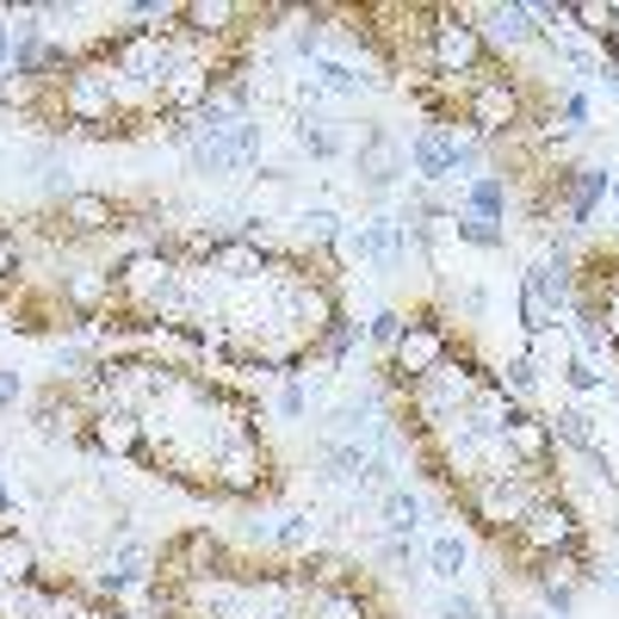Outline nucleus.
<instances>
[{
	"label": "nucleus",
	"instance_id": "obj_20",
	"mask_svg": "<svg viewBox=\"0 0 619 619\" xmlns=\"http://www.w3.org/2000/svg\"><path fill=\"white\" fill-rule=\"evenodd\" d=\"M230 155H235V168H254V161H261V143H266V124L254 118V112H248V118H235L230 124Z\"/></svg>",
	"mask_w": 619,
	"mask_h": 619
},
{
	"label": "nucleus",
	"instance_id": "obj_3",
	"mask_svg": "<svg viewBox=\"0 0 619 619\" xmlns=\"http://www.w3.org/2000/svg\"><path fill=\"white\" fill-rule=\"evenodd\" d=\"M447 347H452L447 323H440L433 310H421L416 323L402 328V340H397V366L416 371V378H421V371H440V366H447Z\"/></svg>",
	"mask_w": 619,
	"mask_h": 619
},
{
	"label": "nucleus",
	"instance_id": "obj_32",
	"mask_svg": "<svg viewBox=\"0 0 619 619\" xmlns=\"http://www.w3.org/2000/svg\"><path fill=\"white\" fill-rule=\"evenodd\" d=\"M440 619H483V607L471 601L464 588H447V595H440Z\"/></svg>",
	"mask_w": 619,
	"mask_h": 619
},
{
	"label": "nucleus",
	"instance_id": "obj_35",
	"mask_svg": "<svg viewBox=\"0 0 619 619\" xmlns=\"http://www.w3.org/2000/svg\"><path fill=\"white\" fill-rule=\"evenodd\" d=\"M19 397H25V385H19V371H0V409H13Z\"/></svg>",
	"mask_w": 619,
	"mask_h": 619
},
{
	"label": "nucleus",
	"instance_id": "obj_6",
	"mask_svg": "<svg viewBox=\"0 0 619 619\" xmlns=\"http://www.w3.org/2000/svg\"><path fill=\"white\" fill-rule=\"evenodd\" d=\"M409 168H416L421 186L452 180V130H447V124H428V130L409 143Z\"/></svg>",
	"mask_w": 619,
	"mask_h": 619
},
{
	"label": "nucleus",
	"instance_id": "obj_41",
	"mask_svg": "<svg viewBox=\"0 0 619 619\" xmlns=\"http://www.w3.org/2000/svg\"><path fill=\"white\" fill-rule=\"evenodd\" d=\"M112 619H124V613H112Z\"/></svg>",
	"mask_w": 619,
	"mask_h": 619
},
{
	"label": "nucleus",
	"instance_id": "obj_30",
	"mask_svg": "<svg viewBox=\"0 0 619 619\" xmlns=\"http://www.w3.org/2000/svg\"><path fill=\"white\" fill-rule=\"evenodd\" d=\"M402 328H409V323H402L397 310H378V316L366 323V340H371V347H397V340H402Z\"/></svg>",
	"mask_w": 619,
	"mask_h": 619
},
{
	"label": "nucleus",
	"instance_id": "obj_31",
	"mask_svg": "<svg viewBox=\"0 0 619 619\" xmlns=\"http://www.w3.org/2000/svg\"><path fill=\"white\" fill-rule=\"evenodd\" d=\"M564 385H570L576 397H588V390H601V371H595V359H583V354H576L570 366H564Z\"/></svg>",
	"mask_w": 619,
	"mask_h": 619
},
{
	"label": "nucleus",
	"instance_id": "obj_27",
	"mask_svg": "<svg viewBox=\"0 0 619 619\" xmlns=\"http://www.w3.org/2000/svg\"><path fill=\"white\" fill-rule=\"evenodd\" d=\"M495 385H502V390H521V397H539V359H533V354H514L508 359V366H502V378H495Z\"/></svg>",
	"mask_w": 619,
	"mask_h": 619
},
{
	"label": "nucleus",
	"instance_id": "obj_33",
	"mask_svg": "<svg viewBox=\"0 0 619 619\" xmlns=\"http://www.w3.org/2000/svg\"><path fill=\"white\" fill-rule=\"evenodd\" d=\"M279 416H285V421H304V416H310V390L297 385V378L279 390Z\"/></svg>",
	"mask_w": 619,
	"mask_h": 619
},
{
	"label": "nucleus",
	"instance_id": "obj_13",
	"mask_svg": "<svg viewBox=\"0 0 619 619\" xmlns=\"http://www.w3.org/2000/svg\"><path fill=\"white\" fill-rule=\"evenodd\" d=\"M359 235H366V261H378V266L402 261V217H366Z\"/></svg>",
	"mask_w": 619,
	"mask_h": 619
},
{
	"label": "nucleus",
	"instance_id": "obj_28",
	"mask_svg": "<svg viewBox=\"0 0 619 619\" xmlns=\"http://www.w3.org/2000/svg\"><path fill=\"white\" fill-rule=\"evenodd\" d=\"M297 223H304V235H310V242H340V230H347L335 204H310V211L297 217Z\"/></svg>",
	"mask_w": 619,
	"mask_h": 619
},
{
	"label": "nucleus",
	"instance_id": "obj_16",
	"mask_svg": "<svg viewBox=\"0 0 619 619\" xmlns=\"http://www.w3.org/2000/svg\"><path fill=\"white\" fill-rule=\"evenodd\" d=\"M0 583H13V588L38 583V552L19 533H0Z\"/></svg>",
	"mask_w": 619,
	"mask_h": 619
},
{
	"label": "nucleus",
	"instance_id": "obj_38",
	"mask_svg": "<svg viewBox=\"0 0 619 619\" xmlns=\"http://www.w3.org/2000/svg\"><path fill=\"white\" fill-rule=\"evenodd\" d=\"M13 273V242H7V235H0V279Z\"/></svg>",
	"mask_w": 619,
	"mask_h": 619
},
{
	"label": "nucleus",
	"instance_id": "obj_34",
	"mask_svg": "<svg viewBox=\"0 0 619 619\" xmlns=\"http://www.w3.org/2000/svg\"><path fill=\"white\" fill-rule=\"evenodd\" d=\"M588 93H564V137H570V130H588Z\"/></svg>",
	"mask_w": 619,
	"mask_h": 619
},
{
	"label": "nucleus",
	"instance_id": "obj_29",
	"mask_svg": "<svg viewBox=\"0 0 619 619\" xmlns=\"http://www.w3.org/2000/svg\"><path fill=\"white\" fill-rule=\"evenodd\" d=\"M316 539V521L310 514H285V521L273 526V545H285V552H297V545H310Z\"/></svg>",
	"mask_w": 619,
	"mask_h": 619
},
{
	"label": "nucleus",
	"instance_id": "obj_24",
	"mask_svg": "<svg viewBox=\"0 0 619 619\" xmlns=\"http://www.w3.org/2000/svg\"><path fill=\"white\" fill-rule=\"evenodd\" d=\"M297 149H310L316 161H335V155H340V137L328 130L323 118H310V112H304V118H297Z\"/></svg>",
	"mask_w": 619,
	"mask_h": 619
},
{
	"label": "nucleus",
	"instance_id": "obj_2",
	"mask_svg": "<svg viewBox=\"0 0 619 619\" xmlns=\"http://www.w3.org/2000/svg\"><path fill=\"white\" fill-rule=\"evenodd\" d=\"M483 62H490V50H483L478 25H464L459 13H440V25H433V75H478Z\"/></svg>",
	"mask_w": 619,
	"mask_h": 619
},
{
	"label": "nucleus",
	"instance_id": "obj_4",
	"mask_svg": "<svg viewBox=\"0 0 619 619\" xmlns=\"http://www.w3.org/2000/svg\"><path fill=\"white\" fill-rule=\"evenodd\" d=\"M521 118V99H514V87L508 81H478V93H471V99H464V124H471V130H478V137H495V130H502V124H514Z\"/></svg>",
	"mask_w": 619,
	"mask_h": 619
},
{
	"label": "nucleus",
	"instance_id": "obj_7",
	"mask_svg": "<svg viewBox=\"0 0 619 619\" xmlns=\"http://www.w3.org/2000/svg\"><path fill=\"white\" fill-rule=\"evenodd\" d=\"M397 174H402V149L390 137H378V130H371L366 155H359V180H366L371 192H390V186H397Z\"/></svg>",
	"mask_w": 619,
	"mask_h": 619
},
{
	"label": "nucleus",
	"instance_id": "obj_17",
	"mask_svg": "<svg viewBox=\"0 0 619 619\" xmlns=\"http://www.w3.org/2000/svg\"><path fill=\"white\" fill-rule=\"evenodd\" d=\"M502 433H508V447H514V452H526V459H552V421L521 416V409H514V421H508Z\"/></svg>",
	"mask_w": 619,
	"mask_h": 619
},
{
	"label": "nucleus",
	"instance_id": "obj_15",
	"mask_svg": "<svg viewBox=\"0 0 619 619\" xmlns=\"http://www.w3.org/2000/svg\"><path fill=\"white\" fill-rule=\"evenodd\" d=\"M464 217H490V223L508 217V186H502V174H478V180L464 186Z\"/></svg>",
	"mask_w": 619,
	"mask_h": 619
},
{
	"label": "nucleus",
	"instance_id": "obj_9",
	"mask_svg": "<svg viewBox=\"0 0 619 619\" xmlns=\"http://www.w3.org/2000/svg\"><path fill=\"white\" fill-rule=\"evenodd\" d=\"M564 180H570V204H564V217H570V223H588V211H595V204L613 192V174H607V168H570Z\"/></svg>",
	"mask_w": 619,
	"mask_h": 619
},
{
	"label": "nucleus",
	"instance_id": "obj_22",
	"mask_svg": "<svg viewBox=\"0 0 619 619\" xmlns=\"http://www.w3.org/2000/svg\"><path fill=\"white\" fill-rule=\"evenodd\" d=\"M521 328H526L533 340L557 328V304H552L545 292H533V285H521Z\"/></svg>",
	"mask_w": 619,
	"mask_h": 619
},
{
	"label": "nucleus",
	"instance_id": "obj_1",
	"mask_svg": "<svg viewBox=\"0 0 619 619\" xmlns=\"http://www.w3.org/2000/svg\"><path fill=\"white\" fill-rule=\"evenodd\" d=\"M533 552L545 557H583V521H576L564 502H539V508H526V521L514 526Z\"/></svg>",
	"mask_w": 619,
	"mask_h": 619
},
{
	"label": "nucleus",
	"instance_id": "obj_18",
	"mask_svg": "<svg viewBox=\"0 0 619 619\" xmlns=\"http://www.w3.org/2000/svg\"><path fill=\"white\" fill-rule=\"evenodd\" d=\"M428 564H433V576H440V583H459L464 564H471V545H464V533H433Z\"/></svg>",
	"mask_w": 619,
	"mask_h": 619
},
{
	"label": "nucleus",
	"instance_id": "obj_12",
	"mask_svg": "<svg viewBox=\"0 0 619 619\" xmlns=\"http://www.w3.org/2000/svg\"><path fill=\"white\" fill-rule=\"evenodd\" d=\"M137 583H149V552H143V545H124L106 570H99V595H124V588H137Z\"/></svg>",
	"mask_w": 619,
	"mask_h": 619
},
{
	"label": "nucleus",
	"instance_id": "obj_11",
	"mask_svg": "<svg viewBox=\"0 0 619 619\" xmlns=\"http://www.w3.org/2000/svg\"><path fill=\"white\" fill-rule=\"evenodd\" d=\"M359 87H385V81H378V75H359L354 62H340V56H323V62H316V93L359 99Z\"/></svg>",
	"mask_w": 619,
	"mask_h": 619
},
{
	"label": "nucleus",
	"instance_id": "obj_36",
	"mask_svg": "<svg viewBox=\"0 0 619 619\" xmlns=\"http://www.w3.org/2000/svg\"><path fill=\"white\" fill-rule=\"evenodd\" d=\"M13 521H19V508H13V495H7V478H0V526L13 533Z\"/></svg>",
	"mask_w": 619,
	"mask_h": 619
},
{
	"label": "nucleus",
	"instance_id": "obj_26",
	"mask_svg": "<svg viewBox=\"0 0 619 619\" xmlns=\"http://www.w3.org/2000/svg\"><path fill=\"white\" fill-rule=\"evenodd\" d=\"M452 230H459V242H471V248H490V254H495V248H502V242H508V230H502V223H490V217H452Z\"/></svg>",
	"mask_w": 619,
	"mask_h": 619
},
{
	"label": "nucleus",
	"instance_id": "obj_21",
	"mask_svg": "<svg viewBox=\"0 0 619 619\" xmlns=\"http://www.w3.org/2000/svg\"><path fill=\"white\" fill-rule=\"evenodd\" d=\"M192 168H199V174H211V180H223V174H242V168H235V155H230V143H223V137H192Z\"/></svg>",
	"mask_w": 619,
	"mask_h": 619
},
{
	"label": "nucleus",
	"instance_id": "obj_25",
	"mask_svg": "<svg viewBox=\"0 0 619 619\" xmlns=\"http://www.w3.org/2000/svg\"><path fill=\"white\" fill-rule=\"evenodd\" d=\"M570 25H576V31H588V38H613V31H619V7L583 0V7H570Z\"/></svg>",
	"mask_w": 619,
	"mask_h": 619
},
{
	"label": "nucleus",
	"instance_id": "obj_40",
	"mask_svg": "<svg viewBox=\"0 0 619 619\" xmlns=\"http://www.w3.org/2000/svg\"><path fill=\"white\" fill-rule=\"evenodd\" d=\"M613 588H619V564H613Z\"/></svg>",
	"mask_w": 619,
	"mask_h": 619
},
{
	"label": "nucleus",
	"instance_id": "obj_10",
	"mask_svg": "<svg viewBox=\"0 0 619 619\" xmlns=\"http://www.w3.org/2000/svg\"><path fill=\"white\" fill-rule=\"evenodd\" d=\"M552 440L557 447H570V452H601V433H595V416H588L583 402H570V409H557V421H552Z\"/></svg>",
	"mask_w": 619,
	"mask_h": 619
},
{
	"label": "nucleus",
	"instance_id": "obj_39",
	"mask_svg": "<svg viewBox=\"0 0 619 619\" xmlns=\"http://www.w3.org/2000/svg\"><path fill=\"white\" fill-rule=\"evenodd\" d=\"M526 619H552V613H526Z\"/></svg>",
	"mask_w": 619,
	"mask_h": 619
},
{
	"label": "nucleus",
	"instance_id": "obj_23",
	"mask_svg": "<svg viewBox=\"0 0 619 619\" xmlns=\"http://www.w3.org/2000/svg\"><path fill=\"white\" fill-rule=\"evenodd\" d=\"M533 583H539V595H545V607H552V619H570V613H576V583L564 576V564H557V576L539 570Z\"/></svg>",
	"mask_w": 619,
	"mask_h": 619
},
{
	"label": "nucleus",
	"instance_id": "obj_14",
	"mask_svg": "<svg viewBox=\"0 0 619 619\" xmlns=\"http://www.w3.org/2000/svg\"><path fill=\"white\" fill-rule=\"evenodd\" d=\"M490 38L495 44H526V38H539V19H533V7H521V0H508V7H490Z\"/></svg>",
	"mask_w": 619,
	"mask_h": 619
},
{
	"label": "nucleus",
	"instance_id": "obj_8",
	"mask_svg": "<svg viewBox=\"0 0 619 619\" xmlns=\"http://www.w3.org/2000/svg\"><path fill=\"white\" fill-rule=\"evenodd\" d=\"M62 223L81 230V235L112 230V223H118V204H112L106 192H69V199H62Z\"/></svg>",
	"mask_w": 619,
	"mask_h": 619
},
{
	"label": "nucleus",
	"instance_id": "obj_19",
	"mask_svg": "<svg viewBox=\"0 0 619 619\" xmlns=\"http://www.w3.org/2000/svg\"><path fill=\"white\" fill-rule=\"evenodd\" d=\"M416 526H421V502H416V495L402 490V483H397V490H385V533H390V539H409Z\"/></svg>",
	"mask_w": 619,
	"mask_h": 619
},
{
	"label": "nucleus",
	"instance_id": "obj_5",
	"mask_svg": "<svg viewBox=\"0 0 619 619\" xmlns=\"http://www.w3.org/2000/svg\"><path fill=\"white\" fill-rule=\"evenodd\" d=\"M81 447L93 452H112V459H143V433L130 416H118V409H99V416L81 428Z\"/></svg>",
	"mask_w": 619,
	"mask_h": 619
},
{
	"label": "nucleus",
	"instance_id": "obj_37",
	"mask_svg": "<svg viewBox=\"0 0 619 619\" xmlns=\"http://www.w3.org/2000/svg\"><path fill=\"white\" fill-rule=\"evenodd\" d=\"M7 56H13V25H0V81H7Z\"/></svg>",
	"mask_w": 619,
	"mask_h": 619
}]
</instances>
